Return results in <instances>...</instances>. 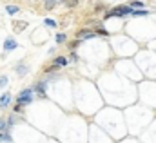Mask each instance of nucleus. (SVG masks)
Wrapping results in <instances>:
<instances>
[{
    "instance_id": "1",
    "label": "nucleus",
    "mask_w": 156,
    "mask_h": 143,
    "mask_svg": "<svg viewBox=\"0 0 156 143\" xmlns=\"http://www.w3.org/2000/svg\"><path fill=\"white\" fill-rule=\"evenodd\" d=\"M131 13H133V7H129V5H118L115 9H111V11H105L104 18H105V20H109V18H113V16H116V18H125V16H129Z\"/></svg>"
},
{
    "instance_id": "2",
    "label": "nucleus",
    "mask_w": 156,
    "mask_h": 143,
    "mask_svg": "<svg viewBox=\"0 0 156 143\" xmlns=\"http://www.w3.org/2000/svg\"><path fill=\"white\" fill-rule=\"evenodd\" d=\"M33 100H35V92H33V89H31V87H27V89H22V91L16 94V105H22V107H26V105H29Z\"/></svg>"
},
{
    "instance_id": "3",
    "label": "nucleus",
    "mask_w": 156,
    "mask_h": 143,
    "mask_svg": "<svg viewBox=\"0 0 156 143\" xmlns=\"http://www.w3.org/2000/svg\"><path fill=\"white\" fill-rule=\"evenodd\" d=\"M4 53H11V51H15L16 47H18V42L13 38V36H7L5 40H4Z\"/></svg>"
},
{
    "instance_id": "4",
    "label": "nucleus",
    "mask_w": 156,
    "mask_h": 143,
    "mask_svg": "<svg viewBox=\"0 0 156 143\" xmlns=\"http://www.w3.org/2000/svg\"><path fill=\"white\" fill-rule=\"evenodd\" d=\"M31 89H33L35 94H38V96L44 98V96H45V89H47V82H45V80H40V82H37Z\"/></svg>"
},
{
    "instance_id": "5",
    "label": "nucleus",
    "mask_w": 156,
    "mask_h": 143,
    "mask_svg": "<svg viewBox=\"0 0 156 143\" xmlns=\"http://www.w3.org/2000/svg\"><path fill=\"white\" fill-rule=\"evenodd\" d=\"M89 38H94V31H91V29H80L76 33V40H89Z\"/></svg>"
},
{
    "instance_id": "6",
    "label": "nucleus",
    "mask_w": 156,
    "mask_h": 143,
    "mask_svg": "<svg viewBox=\"0 0 156 143\" xmlns=\"http://www.w3.org/2000/svg\"><path fill=\"white\" fill-rule=\"evenodd\" d=\"M11 100H13V96H11V92H4L2 96H0V109H5L11 105Z\"/></svg>"
},
{
    "instance_id": "7",
    "label": "nucleus",
    "mask_w": 156,
    "mask_h": 143,
    "mask_svg": "<svg viewBox=\"0 0 156 143\" xmlns=\"http://www.w3.org/2000/svg\"><path fill=\"white\" fill-rule=\"evenodd\" d=\"M67 64H69V62H67V58H66V56H55L51 65H55V67H66Z\"/></svg>"
},
{
    "instance_id": "8",
    "label": "nucleus",
    "mask_w": 156,
    "mask_h": 143,
    "mask_svg": "<svg viewBox=\"0 0 156 143\" xmlns=\"http://www.w3.org/2000/svg\"><path fill=\"white\" fill-rule=\"evenodd\" d=\"M27 71H29V67H27L26 64H16V65H15V72H16L18 76H26Z\"/></svg>"
},
{
    "instance_id": "9",
    "label": "nucleus",
    "mask_w": 156,
    "mask_h": 143,
    "mask_svg": "<svg viewBox=\"0 0 156 143\" xmlns=\"http://www.w3.org/2000/svg\"><path fill=\"white\" fill-rule=\"evenodd\" d=\"M5 13L11 15V16H15L16 13H20V7H18V5H11V4H7V5H5Z\"/></svg>"
},
{
    "instance_id": "10",
    "label": "nucleus",
    "mask_w": 156,
    "mask_h": 143,
    "mask_svg": "<svg viewBox=\"0 0 156 143\" xmlns=\"http://www.w3.org/2000/svg\"><path fill=\"white\" fill-rule=\"evenodd\" d=\"M26 27H27V22H15V33H22L26 31Z\"/></svg>"
},
{
    "instance_id": "11",
    "label": "nucleus",
    "mask_w": 156,
    "mask_h": 143,
    "mask_svg": "<svg viewBox=\"0 0 156 143\" xmlns=\"http://www.w3.org/2000/svg\"><path fill=\"white\" fill-rule=\"evenodd\" d=\"M149 15V11H145V9H133V13H131V16H147Z\"/></svg>"
},
{
    "instance_id": "12",
    "label": "nucleus",
    "mask_w": 156,
    "mask_h": 143,
    "mask_svg": "<svg viewBox=\"0 0 156 143\" xmlns=\"http://www.w3.org/2000/svg\"><path fill=\"white\" fill-rule=\"evenodd\" d=\"M16 121H18L16 114H9V116H7V120H5V123H7V127H9V129H11V127H13Z\"/></svg>"
},
{
    "instance_id": "13",
    "label": "nucleus",
    "mask_w": 156,
    "mask_h": 143,
    "mask_svg": "<svg viewBox=\"0 0 156 143\" xmlns=\"http://www.w3.org/2000/svg\"><path fill=\"white\" fill-rule=\"evenodd\" d=\"M0 141L13 143V138H11V132H0Z\"/></svg>"
},
{
    "instance_id": "14",
    "label": "nucleus",
    "mask_w": 156,
    "mask_h": 143,
    "mask_svg": "<svg viewBox=\"0 0 156 143\" xmlns=\"http://www.w3.org/2000/svg\"><path fill=\"white\" fill-rule=\"evenodd\" d=\"M0 132H11V129L5 123V118H0Z\"/></svg>"
},
{
    "instance_id": "15",
    "label": "nucleus",
    "mask_w": 156,
    "mask_h": 143,
    "mask_svg": "<svg viewBox=\"0 0 156 143\" xmlns=\"http://www.w3.org/2000/svg\"><path fill=\"white\" fill-rule=\"evenodd\" d=\"M56 2H58V0H44V7L49 11V9H53V7L56 5Z\"/></svg>"
},
{
    "instance_id": "16",
    "label": "nucleus",
    "mask_w": 156,
    "mask_h": 143,
    "mask_svg": "<svg viewBox=\"0 0 156 143\" xmlns=\"http://www.w3.org/2000/svg\"><path fill=\"white\" fill-rule=\"evenodd\" d=\"M44 26L49 27V29H53V27H56V22H55L53 18H45V20H44Z\"/></svg>"
},
{
    "instance_id": "17",
    "label": "nucleus",
    "mask_w": 156,
    "mask_h": 143,
    "mask_svg": "<svg viewBox=\"0 0 156 143\" xmlns=\"http://www.w3.org/2000/svg\"><path fill=\"white\" fill-rule=\"evenodd\" d=\"M67 42V35L66 33H58L56 35V44H66Z\"/></svg>"
},
{
    "instance_id": "18",
    "label": "nucleus",
    "mask_w": 156,
    "mask_h": 143,
    "mask_svg": "<svg viewBox=\"0 0 156 143\" xmlns=\"http://www.w3.org/2000/svg\"><path fill=\"white\" fill-rule=\"evenodd\" d=\"M94 35H100V36H109V31H107V29H104V27H96Z\"/></svg>"
},
{
    "instance_id": "19",
    "label": "nucleus",
    "mask_w": 156,
    "mask_h": 143,
    "mask_svg": "<svg viewBox=\"0 0 156 143\" xmlns=\"http://www.w3.org/2000/svg\"><path fill=\"white\" fill-rule=\"evenodd\" d=\"M7 82H9V78H7L5 74H0V89H4V87L7 85Z\"/></svg>"
},
{
    "instance_id": "20",
    "label": "nucleus",
    "mask_w": 156,
    "mask_h": 143,
    "mask_svg": "<svg viewBox=\"0 0 156 143\" xmlns=\"http://www.w3.org/2000/svg\"><path fill=\"white\" fill-rule=\"evenodd\" d=\"M80 44H82V42H80V40H73V42H71V44H69V49H71V53H73V51H75V49H76L78 45H80Z\"/></svg>"
},
{
    "instance_id": "21",
    "label": "nucleus",
    "mask_w": 156,
    "mask_h": 143,
    "mask_svg": "<svg viewBox=\"0 0 156 143\" xmlns=\"http://www.w3.org/2000/svg\"><path fill=\"white\" fill-rule=\"evenodd\" d=\"M64 4L69 7H75V5H78V0H64Z\"/></svg>"
},
{
    "instance_id": "22",
    "label": "nucleus",
    "mask_w": 156,
    "mask_h": 143,
    "mask_svg": "<svg viewBox=\"0 0 156 143\" xmlns=\"http://www.w3.org/2000/svg\"><path fill=\"white\" fill-rule=\"evenodd\" d=\"M67 62H78V54L73 51L71 54H69V58H67Z\"/></svg>"
},
{
    "instance_id": "23",
    "label": "nucleus",
    "mask_w": 156,
    "mask_h": 143,
    "mask_svg": "<svg viewBox=\"0 0 156 143\" xmlns=\"http://www.w3.org/2000/svg\"><path fill=\"white\" fill-rule=\"evenodd\" d=\"M22 110H24V107H22V105H15V107H13V114H18V112L22 114Z\"/></svg>"
},
{
    "instance_id": "24",
    "label": "nucleus",
    "mask_w": 156,
    "mask_h": 143,
    "mask_svg": "<svg viewBox=\"0 0 156 143\" xmlns=\"http://www.w3.org/2000/svg\"><path fill=\"white\" fill-rule=\"evenodd\" d=\"M102 9H104V5H100V4H98V5H94V11H96V13H98V11H102Z\"/></svg>"
},
{
    "instance_id": "25",
    "label": "nucleus",
    "mask_w": 156,
    "mask_h": 143,
    "mask_svg": "<svg viewBox=\"0 0 156 143\" xmlns=\"http://www.w3.org/2000/svg\"><path fill=\"white\" fill-rule=\"evenodd\" d=\"M29 2H31V0H29Z\"/></svg>"
}]
</instances>
